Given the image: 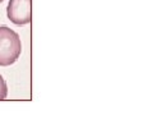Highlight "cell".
I'll return each mask as SVG.
<instances>
[{"instance_id": "cell-1", "label": "cell", "mask_w": 153, "mask_h": 138, "mask_svg": "<svg viewBox=\"0 0 153 138\" xmlns=\"http://www.w3.org/2000/svg\"><path fill=\"white\" fill-rule=\"evenodd\" d=\"M22 44L18 33L7 26H0V66H8L18 60Z\"/></svg>"}, {"instance_id": "cell-2", "label": "cell", "mask_w": 153, "mask_h": 138, "mask_svg": "<svg viewBox=\"0 0 153 138\" xmlns=\"http://www.w3.org/2000/svg\"><path fill=\"white\" fill-rule=\"evenodd\" d=\"M8 18L17 26L28 25L32 19L31 0H10L7 9Z\"/></svg>"}, {"instance_id": "cell-3", "label": "cell", "mask_w": 153, "mask_h": 138, "mask_svg": "<svg viewBox=\"0 0 153 138\" xmlns=\"http://www.w3.org/2000/svg\"><path fill=\"white\" fill-rule=\"evenodd\" d=\"M8 95V87H7V83L4 78L1 77V74H0V100H4L7 97Z\"/></svg>"}, {"instance_id": "cell-4", "label": "cell", "mask_w": 153, "mask_h": 138, "mask_svg": "<svg viewBox=\"0 0 153 138\" xmlns=\"http://www.w3.org/2000/svg\"><path fill=\"white\" fill-rule=\"evenodd\" d=\"M3 1H4V0H0V4H1V3H3Z\"/></svg>"}]
</instances>
